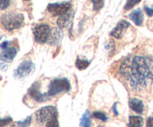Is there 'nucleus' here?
<instances>
[{
    "label": "nucleus",
    "mask_w": 153,
    "mask_h": 127,
    "mask_svg": "<svg viewBox=\"0 0 153 127\" xmlns=\"http://www.w3.org/2000/svg\"><path fill=\"white\" fill-rule=\"evenodd\" d=\"M130 86L134 90L141 91L147 84V79L153 80V60L143 57H135L131 61Z\"/></svg>",
    "instance_id": "obj_1"
},
{
    "label": "nucleus",
    "mask_w": 153,
    "mask_h": 127,
    "mask_svg": "<svg viewBox=\"0 0 153 127\" xmlns=\"http://www.w3.org/2000/svg\"><path fill=\"white\" fill-rule=\"evenodd\" d=\"M24 22V16L22 13L8 12L1 15V23L7 31L20 28Z\"/></svg>",
    "instance_id": "obj_2"
},
{
    "label": "nucleus",
    "mask_w": 153,
    "mask_h": 127,
    "mask_svg": "<svg viewBox=\"0 0 153 127\" xmlns=\"http://www.w3.org/2000/svg\"><path fill=\"white\" fill-rule=\"evenodd\" d=\"M55 117H58V112L55 107L51 106L43 107L35 113V120L39 125L47 123Z\"/></svg>",
    "instance_id": "obj_3"
},
{
    "label": "nucleus",
    "mask_w": 153,
    "mask_h": 127,
    "mask_svg": "<svg viewBox=\"0 0 153 127\" xmlns=\"http://www.w3.org/2000/svg\"><path fill=\"white\" fill-rule=\"evenodd\" d=\"M70 89V82L66 78L55 79L52 80L49 86V91L47 94L50 97L55 96L61 92H68Z\"/></svg>",
    "instance_id": "obj_4"
},
{
    "label": "nucleus",
    "mask_w": 153,
    "mask_h": 127,
    "mask_svg": "<svg viewBox=\"0 0 153 127\" xmlns=\"http://www.w3.org/2000/svg\"><path fill=\"white\" fill-rule=\"evenodd\" d=\"M50 32V28L46 24H40L36 25L33 30L34 40L39 44H44L48 41Z\"/></svg>",
    "instance_id": "obj_5"
},
{
    "label": "nucleus",
    "mask_w": 153,
    "mask_h": 127,
    "mask_svg": "<svg viewBox=\"0 0 153 127\" xmlns=\"http://www.w3.org/2000/svg\"><path fill=\"white\" fill-rule=\"evenodd\" d=\"M72 4L70 2H61V3H52L49 4L47 9L54 16H61L67 13L71 9Z\"/></svg>",
    "instance_id": "obj_6"
},
{
    "label": "nucleus",
    "mask_w": 153,
    "mask_h": 127,
    "mask_svg": "<svg viewBox=\"0 0 153 127\" xmlns=\"http://www.w3.org/2000/svg\"><path fill=\"white\" fill-rule=\"evenodd\" d=\"M34 64L30 60L23 61L20 65L18 66L16 70L15 71V77H19V78H23V77H27L33 71H34Z\"/></svg>",
    "instance_id": "obj_7"
},
{
    "label": "nucleus",
    "mask_w": 153,
    "mask_h": 127,
    "mask_svg": "<svg viewBox=\"0 0 153 127\" xmlns=\"http://www.w3.org/2000/svg\"><path fill=\"white\" fill-rule=\"evenodd\" d=\"M29 95L34 101H36L37 102L41 103V102H45V101H48L49 98H51L49 95L46 93H41L40 91V84L38 83H34V84L31 86V87L30 88L29 90Z\"/></svg>",
    "instance_id": "obj_8"
},
{
    "label": "nucleus",
    "mask_w": 153,
    "mask_h": 127,
    "mask_svg": "<svg viewBox=\"0 0 153 127\" xmlns=\"http://www.w3.org/2000/svg\"><path fill=\"white\" fill-rule=\"evenodd\" d=\"M130 26V23L127 21L122 19L117 23V26L114 28L110 33V35L117 39L122 38L123 35V31Z\"/></svg>",
    "instance_id": "obj_9"
},
{
    "label": "nucleus",
    "mask_w": 153,
    "mask_h": 127,
    "mask_svg": "<svg viewBox=\"0 0 153 127\" xmlns=\"http://www.w3.org/2000/svg\"><path fill=\"white\" fill-rule=\"evenodd\" d=\"M73 16H74V10H72V9H70L69 11H67L64 14L60 16L57 20V24H58V26L59 27V28H67L71 23Z\"/></svg>",
    "instance_id": "obj_10"
},
{
    "label": "nucleus",
    "mask_w": 153,
    "mask_h": 127,
    "mask_svg": "<svg viewBox=\"0 0 153 127\" xmlns=\"http://www.w3.org/2000/svg\"><path fill=\"white\" fill-rule=\"evenodd\" d=\"M63 37V32L61 28H54L51 30L47 43L52 46H57L61 43Z\"/></svg>",
    "instance_id": "obj_11"
},
{
    "label": "nucleus",
    "mask_w": 153,
    "mask_h": 127,
    "mask_svg": "<svg viewBox=\"0 0 153 127\" xmlns=\"http://www.w3.org/2000/svg\"><path fill=\"white\" fill-rule=\"evenodd\" d=\"M17 50L14 47H7L2 49L0 54V59L6 62H11L16 57Z\"/></svg>",
    "instance_id": "obj_12"
},
{
    "label": "nucleus",
    "mask_w": 153,
    "mask_h": 127,
    "mask_svg": "<svg viewBox=\"0 0 153 127\" xmlns=\"http://www.w3.org/2000/svg\"><path fill=\"white\" fill-rule=\"evenodd\" d=\"M128 105L131 109L138 114H142L144 110V104L143 101L137 98H132L128 101Z\"/></svg>",
    "instance_id": "obj_13"
},
{
    "label": "nucleus",
    "mask_w": 153,
    "mask_h": 127,
    "mask_svg": "<svg viewBox=\"0 0 153 127\" xmlns=\"http://www.w3.org/2000/svg\"><path fill=\"white\" fill-rule=\"evenodd\" d=\"M131 61L132 59L131 58H127L126 59L123 61V62L121 65L120 68V72L123 77L126 78H129L131 72Z\"/></svg>",
    "instance_id": "obj_14"
},
{
    "label": "nucleus",
    "mask_w": 153,
    "mask_h": 127,
    "mask_svg": "<svg viewBox=\"0 0 153 127\" xmlns=\"http://www.w3.org/2000/svg\"><path fill=\"white\" fill-rule=\"evenodd\" d=\"M129 18L136 25L141 26L143 22V13L140 8L133 10L129 14Z\"/></svg>",
    "instance_id": "obj_15"
},
{
    "label": "nucleus",
    "mask_w": 153,
    "mask_h": 127,
    "mask_svg": "<svg viewBox=\"0 0 153 127\" xmlns=\"http://www.w3.org/2000/svg\"><path fill=\"white\" fill-rule=\"evenodd\" d=\"M143 119L140 116L131 115L129 117L128 127H143Z\"/></svg>",
    "instance_id": "obj_16"
},
{
    "label": "nucleus",
    "mask_w": 153,
    "mask_h": 127,
    "mask_svg": "<svg viewBox=\"0 0 153 127\" xmlns=\"http://www.w3.org/2000/svg\"><path fill=\"white\" fill-rule=\"evenodd\" d=\"M80 126L82 127H91V117L89 111L87 110L82 115L80 120Z\"/></svg>",
    "instance_id": "obj_17"
},
{
    "label": "nucleus",
    "mask_w": 153,
    "mask_h": 127,
    "mask_svg": "<svg viewBox=\"0 0 153 127\" xmlns=\"http://www.w3.org/2000/svg\"><path fill=\"white\" fill-rule=\"evenodd\" d=\"M90 65V62L87 59H80L79 57L77 58L76 62V65L77 67V68H79V70H84L85 68H87L88 67V65Z\"/></svg>",
    "instance_id": "obj_18"
},
{
    "label": "nucleus",
    "mask_w": 153,
    "mask_h": 127,
    "mask_svg": "<svg viewBox=\"0 0 153 127\" xmlns=\"http://www.w3.org/2000/svg\"><path fill=\"white\" fill-rule=\"evenodd\" d=\"M31 117L28 116V117L25 119L24 120L22 121H17L16 123H13L11 127H28L29 125L31 124Z\"/></svg>",
    "instance_id": "obj_19"
},
{
    "label": "nucleus",
    "mask_w": 153,
    "mask_h": 127,
    "mask_svg": "<svg viewBox=\"0 0 153 127\" xmlns=\"http://www.w3.org/2000/svg\"><path fill=\"white\" fill-rule=\"evenodd\" d=\"M140 1H141V0H127L126 4H125V7H124V9H125V10H131L136 4H139Z\"/></svg>",
    "instance_id": "obj_20"
},
{
    "label": "nucleus",
    "mask_w": 153,
    "mask_h": 127,
    "mask_svg": "<svg viewBox=\"0 0 153 127\" xmlns=\"http://www.w3.org/2000/svg\"><path fill=\"white\" fill-rule=\"evenodd\" d=\"M93 115H94V117L99 119V120H101L102 121L105 122L108 120V117L106 116V115L105 114L104 112H99V111L94 112L93 113Z\"/></svg>",
    "instance_id": "obj_21"
},
{
    "label": "nucleus",
    "mask_w": 153,
    "mask_h": 127,
    "mask_svg": "<svg viewBox=\"0 0 153 127\" xmlns=\"http://www.w3.org/2000/svg\"><path fill=\"white\" fill-rule=\"evenodd\" d=\"M94 4V10L99 11L104 5V0H91Z\"/></svg>",
    "instance_id": "obj_22"
},
{
    "label": "nucleus",
    "mask_w": 153,
    "mask_h": 127,
    "mask_svg": "<svg viewBox=\"0 0 153 127\" xmlns=\"http://www.w3.org/2000/svg\"><path fill=\"white\" fill-rule=\"evenodd\" d=\"M46 127H59V123H58V117H55L48 121L46 123Z\"/></svg>",
    "instance_id": "obj_23"
},
{
    "label": "nucleus",
    "mask_w": 153,
    "mask_h": 127,
    "mask_svg": "<svg viewBox=\"0 0 153 127\" xmlns=\"http://www.w3.org/2000/svg\"><path fill=\"white\" fill-rule=\"evenodd\" d=\"M106 48L108 50L109 54H110L111 55L113 54L114 51V42L112 40H111L110 41L108 42L107 46H106Z\"/></svg>",
    "instance_id": "obj_24"
},
{
    "label": "nucleus",
    "mask_w": 153,
    "mask_h": 127,
    "mask_svg": "<svg viewBox=\"0 0 153 127\" xmlns=\"http://www.w3.org/2000/svg\"><path fill=\"white\" fill-rule=\"evenodd\" d=\"M10 4V0H0V7L1 10H5Z\"/></svg>",
    "instance_id": "obj_25"
},
{
    "label": "nucleus",
    "mask_w": 153,
    "mask_h": 127,
    "mask_svg": "<svg viewBox=\"0 0 153 127\" xmlns=\"http://www.w3.org/2000/svg\"><path fill=\"white\" fill-rule=\"evenodd\" d=\"M12 118L10 117H6V118H3L1 120V127H3L5 125L8 124V123H11Z\"/></svg>",
    "instance_id": "obj_26"
},
{
    "label": "nucleus",
    "mask_w": 153,
    "mask_h": 127,
    "mask_svg": "<svg viewBox=\"0 0 153 127\" xmlns=\"http://www.w3.org/2000/svg\"><path fill=\"white\" fill-rule=\"evenodd\" d=\"M145 11L146 12L147 15L149 16H153V7H147V6H145L144 7Z\"/></svg>",
    "instance_id": "obj_27"
},
{
    "label": "nucleus",
    "mask_w": 153,
    "mask_h": 127,
    "mask_svg": "<svg viewBox=\"0 0 153 127\" xmlns=\"http://www.w3.org/2000/svg\"><path fill=\"white\" fill-rule=\"evenodd\" d=\"M146 127H153V116L148 118L146 122Z\"/></svg>",
    "instance_id": "obj_28"
},
{
    "label": "nucleus",
    "mask_w": 153,
    "mask_h": 127,
    "mask_svg": "<svg viewBox=\"0 0 153 127\" xmlns=\"http://www.w3.org/2000/svg\"><path fill=\"white\" fill-rule=\"evenodd\" d=\"M8 41H4L3 42V43H1V49H4L6 48H7V46H8Z\"/></svg>",
    "instance_id": "obj_29"
},
{
    "label": "nucleus",
    "mask_w": 153,
    "mask_h": 127,
    "mask_svg": "<svg viewBox=\"0 0 153 127\" xmlns=\"http://www.w3.org/2000/svg\"><path fill=\"white\" fill-rule=\"evenodd\" d=\"M113 111L116 115H118V112L117 110V104H114V105L113 106Z\"/></svg>",
    "instance_id": "obj_30"
},
{
    "label": "nucleus",
    "mask_w": 153,
    "mask_h": 127,
    "mask_svg": "<svg viewBox=\"0 0 153 127\" xmlns=\"http://www.w3.org/2000/svg\"><path fill=\"white\" fill-rule=\"evenodd\" d=\"M25 1H29V0H25Z\"/></svg>",
    "instance_id": "obj_31"
},
{
    "label": "nucleus",
    "mask_w": 153,
    "mask_h": 127,
    "mask_svg": "<svg viewBox=\"0 0 153 127\" xmlns=\"http://www.w3.org/2000/svg\"><path fill=\"white\" fill-rule=\"evenodd\" d=\"M99 127H104V126H99Z\"/></svg>",
    "instance_id": "obj_32"
}]
</instances>
